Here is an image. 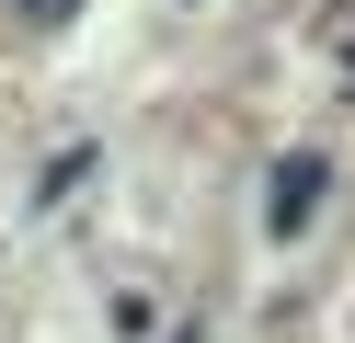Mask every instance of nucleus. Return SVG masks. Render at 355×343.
Listing matches in <instances>:
<instances>
[{
  "label": "nucleus",
  "instance_id": "f257e3e1",
  "mask_svg": "<svg viewBox=\"0 0 355 343\" xmlns=\"http://www.w3.org/2000/svg\"><path fill=\"white\" fill-rule=\"evenodd\" d=\"M309 206H321V149H298V160H286L275 183H263V229H275V240H286V229H298Z\"/></svg>",
  "mask_w": 355,
  "mask_h": 343
},
{
  "label": "nucleus",
  "instance_id": "f03ea898",
  "mask_svg": "<svg viewBox=\"0 0 355 343\" xmlns=\"http://www.w3.org/2000/svg\"><path fill=\"white\" fill-rule=\"evenodd\" d=\"M58 12H69V0H35V23H58Z\"/></svg>",
  "mask_w": 355,
  "mask_h": 343
},
{
  "label": "nucleus",
  "instance_id": "7ed1b4c3",
  "mask_svg": "<svg viewBox=\"0 0 355 343\" xmlns=\"http://www.w3.org/2000/svg\"><path fill=\"white\" fill-rule=\"evenodd\" d=\"M184 343H207V332H184Z\"/></svg>",
  "mask_w": 355,
  "mask_h": 343
}]
</instances>
